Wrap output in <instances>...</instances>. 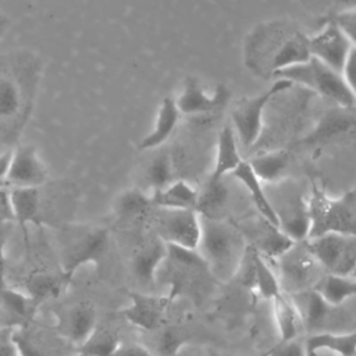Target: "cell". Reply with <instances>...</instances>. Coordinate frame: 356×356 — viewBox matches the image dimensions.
<instances>
[{
    "instance_id": "1",
    "label": "cell",
    "mask_w": 356,
    "mask_h": 356,
    "mask_svg": "<svg viewBox=\"0 0 356 356\" xmlns=\"http://www.w3.org/2000/svg\"><path fill=\"white\" fill-rule=\"evenodd\" d=\"M310 57L309 36L288 22L261 24L246 39V65L263 76L274 78L278 71Z\"/></svg>"
},
{
    "instance_id": "2",
    "label": "cell",
    "mask_w": 356,
    "mask_h": 356,
    "mask_svg": "<svg viewBox=\"0 0 356 356\" xmlns=\"http://www.w3.org/2000/svg\"><path fill=\"white\" fill-rule=\"evenodd\" d=\"M39 82V64L32 54L15 53L0 60V127L4 142L17 140L29 118Z\"/></svg>"
},
{
    "instance_id": "3",
    "label": "cell",
    "mask_w": 356,
    "mask_h": 356,
    "mask_svg": "<svg viewBox=\"0 0 356 356\" xmlns=\"http://www.w3.org/2000/svg\"><path fill=\"white\" fill-rule=\"evenodd\" d=\"M248 249L239 225L224 218L200 217V238L196 250L216 280L228 281L239 271Z\"/></svg>"
},
{
    "instance_id": "4",
    "label": "cell",
    "mask_w": 356,
    "mask_h": 356,
    "mask_svg": "<svg viewBox=\"0 0 356 356\" xmlns=\"http://www.w3.org/2000/svg\"><path fill=\"white\" fill-rule=\"evenodd\" d=\"M307 206L310 217L309 239L324 234L356 236V188L341 197H331L317 184H313Z\"/></svg>"
},
{
    "instance_id": "5",
    "label": "cell",
    "mask_w": 356,
    "mask_h": 356,
    "mask_svg": "<svg viewBox=\"0 0 356 356\" xmlns=\"http://www.w3.org/2000/svg\"><path fill=\"white\" fill-rule=\"evenodd\" d=\"M275 78H284L291 81L293 85L305 86L310 92L334 102L339 107L356 108L355 99L342 74L314 57L278 71L273 79Z\"/></svg>"
},
{
    "instance_id": "6",
    "label": "cell",
    "mask_w": 356,
    "mask_h": 356,
    "mask_svg": "<svg viewBox=\"0 0 356 356\" xmlns=\"http://www.w3.org/2000/svg\"><path fill=\"white\" fill-rule=\"evenodd\" d=\"M293 83L284 78H275L274 82L261 93L241 99L231 110V125L243 150L252 149L263 131V115L267 104L280 93L289 90Z\"/></svg>"
},
{
    "instance_id": "7",
    "label": "cell",
    "mask_w": 356,
    "mask_h": 356,
    "mask_svg": "<svg viewBox=\"0 0 356 356\" xmlns=\"http://www.w3.org/2000/svg\"><path fill=\"white\" fill-rule=\"evenodd\" d=\"M273 263L277 266L275 273L281 289L288 295L314 289L324 274H327L310 252L306 241L293 243Z\"/></svg>"
},
{
    "instance_id": "8",
    "label": "cell",
    "mask_w": 356,
    "mask_h": 356,
    "mask_svg": "<svg viewBox=\"0 0 356 356\" xmlns=\"http://www.w3.org/2000/svg\"><path fill=\"white\" fill-rule=\"evenodd\" d=\"M110 248V234L104 227L75 228L61 253L60 273L71 282L75 273L88 264L99 266Z\"/></svg>"
},
{
    "instance_id": "9",
    "label": "cell",
    "mask_w": 356,
    "mask_h": 356,
    "mask_svg": "<svg viewBox=\"0 0 356 356\" xmlns=\"http://www.w3.org/2000/svg\"><path fill=\"white\" fill-rule=\"evenodd\" d=\"M278 185L282 189L275 192V197L270 203L277 214L280 229L293 242L307 241L310 234L307 199L292 185H284V181Z\"/></svg>"
},
{
    "instance_id": "10",
    "label": "cell",
    "mask_w": 356,
    "mask_h": 356,
    "mask_svg": "<svg viewBox=\"0 0 356 356\" xmlns=\"http://www.w3.org/2000/svg\"><path fill=\"white\" fill-rule=\"evenodd\" d=\"M306 243L325 273L350 275L356 268V236L324 234Z\"/></svg>"
},
{
    "instance_id": "11",
    "label": "cell",
    "mask_w": 356,
    "mask_h": 356,
    "mask_svg": "<svg viewBox=\"0 0 356 356\" xmlns=\"http://www.w3.org/2000/svg\"><path fill=\"white\" fill-rule=\"evenodd\" d=\"M159 238L165 243L196 249L200 238V216L186 209H159Z\"/></svg>"
},
{
    "instance_id": "12",
    "label": "cell",
    "mask_w": 356,
    "mask_h": 356,
    "mask_svg": "<svg viewBox=\"0 0 356 356\" xmlns=\"http://www.w3.org/2000/svg\"><path fill=\"white\" fill-rule=\"evenodd\" d=\"M49 179V171L32 145H18L11 150L7 175L0 188H39Z\"/></svg>"
},
{
    "instance_id": "13",
    "label": "cell",
    "mask_w": 356,
    "mask_h": 356,
    "mask_svg": "<svg viewBox=\"0 0 356 356\" xmlns=\"http://www.w3.org/2000/svg\"><path fill=\"white\" fill-rule=\"evenodd\" d=\"M129 303L121 310V316L134 327L147 332H154L164 325L165 313L172 299L145 292L131 291Z\"/></svg>"
},
{
    "instance_id": "14",
    "label": "cell",
    "mask_w": 356,
    "mask_h": 356,
    "mask_svg": "<svg viewBox=\"0 0 356 356\" xmlns=\"http://www.w3.org/2000/svg\"><path fill=\"white\" fill-rule=\"evenodd\" d=\"M352 47L350 40L334 21L309 38L310 56L338 72H342Z\"/></svg>"
},
{
    "instance_id": "15",
    "label": "cell",
    "mask_w": 356,
    "mask_h": 356,
    "mask_svg": "<svg viewBox=\"0 0 356 356\" xmlns=\"http://www.w3.org/2000/svg\"><path fill=\"white\" fill-rule=\"evenodd\" d=\"M242 274V282L249 289L259 293L266 300H273L282 289L271 261L261 256L252 245L248 243V249L238 274Z\"/></svg>"
},
{
    "instance_id": "16",
    "label": "cell",
    "mask_w": 356,
    "mask_h": 356,
    "mask_svg": "<svg viewBox=\"0 0 356 356\" xmlns=\"http://www.w3.org/2000/svg\"><path fill=\"white\" fill-rule=\"evenodd\" d=\"M229 100V90L218 85L213 92H207L202 83L189 76L185 79L179 95L175 97L177 107L182 115H204L214 113Z\"/></svg>"
},
{
    "instance_id": "17",
    "label": "cell",
    "mask_w": 356,
    "mask_h": 356,
    "mask_svg": "<svg viewBox=\"0 0 356 356\" xmlns=\"http://www.w3.org/2000/svg\"><path fill=\"white\" fill-rule=\"evenodd\" d=\"M97 328V313L92 303L76 302L58 314V331L71 343L81 346Z\"/></svg>"
},
{
    "instance_id": "18",
    "label": "cell",
    "mask_w": 356,
    "mask_h": 356,
    "mask_svg": "<svg viewBox=\"0 0 356 356\" xmlns=\"http://www.w3.org/2000/svg\"><path fill=\"white\" fill-rule=\"evenodd\" d=\"M14 218L18 224L25 245L28 246V225H40L42 217V192L39 188H11L10 189Z\"/></svg>"
},
{
    "instance_id": "19",
    "label": "cell",
    "mask_w": 356,
    "mask_h": 356,
    "mask_svg": "<svg viewBox=\"0 0 356 356\" xmlns=\"http://www.w3.org/2000/svg\"><path fill=\"white\" fill-rule=\"evenodd\" d=\"M291 296L300 312L303 327L310 331V334L320 332L327 323H331L334 320L339 309L325 302L314 289Z\"/></svg>"
},
{
    "instance_id": "20",
    "label": "cell",
    "mask_w": 356,
    "mask_h": 356,
    "mask_svg": "<svg viewBox=\"0 0 356 356\" xmlns=\"http://www.w3.org/2000/svg\"><path fill=\"white\" fill-rule=\"evenodd\" d=\"M303 345L307 356H318L323 352L335 356H356V330L313 332Z\"/></svg>"
},
{
    "instance_id": "21",
    "label": "cell",
    "mask_w": 356,
    "mask_h": 356,
    "mask_svg": "<svg viewBox=\"0 0 356 356\" xmlns=\"http://www.w3.org/2000/svg\"><path fill=\"white\" fill-rule=\"evenodd\" d=\"M167 257V243L156 238L140 246L132 256L131 268L135 278L145 285L153 284L157 280L159 271Z\"/></svg>"
},
{
    "instance_id": "22",
    "label": "cell",
    "mask_w": 356,
    "mask_h": 356,
    "mask_svg": "<svg viewBox=\"0 0 356 356\" xmlns=\"http://www.w3.org/2000/svg\"><path fill=\"white\" fill-rule=\"evenodd\" d=\"M242 161L243 159L235 131L231 124H225L218 134L214 164L209 179H224L228 174H232Z\"/></svg>"
},
{
    "instance_id": "23",
    "label": "cell",
    "mask_w": 356,
    "mask_h": 356,
    "mask_svg": "<svg viewBox=\"0 0 356 356\" xmlns=\"http://www.w3.org/2000/svg\"><path fill=\"white\" fill-rule=\"evenodd\" d=\"M181 115L182 114L177 107L175 99L170 96L164 97L159 106L153 128L140 139L138 147L140 150H152L160 147L175 131Z\"/></svg>"
},
{
    "instance_id": "24",
    "label": "cell",
    "mask_w": 356,
    "mask_h": 356,
    "mask_svg": "<svg viewBox=\"0 0 356 356\" xmlns=\"http://www.w3.org/2000/svg\"><path fill=\"white\" fill-rule=\"evenodd\" d=\"M252 238L253 242L249 245H252L261 256H264L270 261L277 260L293 243H296L289 236H286L278 227L273 225L261 216L254 222V227L252 229Z\"/></svg>"
},
{
    "instance_id": "25",
    "label": "cell",
    "mask_w": 356,
    "mask_h": 356,
    "mask_svg": "<svg viewBox=\"0 0 356 356\" xmlns=\"http://www.w3.org/2000/svg\"><path fill=\"white\" fill-rule=\"evenodd\" d=\"M273 316L281 342L295 341L305 330L300 312L291 295L281 292L271 300Z\"/></svg>"
},
{
    "instance_id": "26",
    "label": "cell",
    "mask_w": 356,
    "mask_h": 356,
    "mask_svg": "<svg viewBox=\"0 0 356 356\" xmlns=\"http://www.w3.org/2000/svg\"><path fill=\"white\" fill-rule=\"evenodd\" d=\"M356 128V114L352 108L341 107V110H330L325 113L316 128L302 140L305 145H316L342 135Z\"/></svg>"
},
{
    "instance_id": "27",
    "label": "cell",
    "mask_w": 356,
    "mask_h": 356,
    "mask_svg": "<svg viewBox=\"0 0 356 356\" xmlns=\"http://www.w3.org/2000/svg\"><path fill=\"white\" fill-rule=\"evenodd\" d=\"M231 175L238 182H241V185L246 189V192L252 197V200H253L257 211L260 213V216L264 220H267L268 222H271L273 225L278 227V218H277V214H275V211H274V209L270 203V199H268V195L264 189V185L260 181V178L254 174L250 164L246 160H243L235 168V171Z\"/></svg>"
},
{
    "instance_id": "28",
    "label": "cell",
    "mask_w": 356,
    "mask_h": 356,
    "mask_svg": "<svg viewBox=\"0 0 356 356\" xmlns=\"http://www.w3.org/2000/svg\"><path fill=\"white\" fill-rule=\"evenodd\" d=\"M199 189L182 179L172 181L165 188L150 193L153 206L157 209L195 210Z\"/></svg>"
},
{
    "instance_id": "29",
    "label": "cell",
    "mask_w": 356,
    "mask_h": 356,
    "mask_svg": "<svg viewBox=\"0 0 356 356\" xmlns=\"http://www.w3.org/2000/svg\"><path fill=\"white\" fill-rule=\"evenodd\" d=\"M70 285V281L58 271L47 273V271H35L29 274L24 282L25 292L40 305L43 300L58 298Z\"/></svg>"
},
{
    "instance_id": "30",
    "label": "cell",
    "mask_w": 356,
    "mask_h": 356,
    "mask_svg": "<svg viewBox=\"0 0 356 356\" xmlns=\"http://www.w3.org/2000/svg\"><path fill=\"white\" fill-rule=\"evenodd\" d=\"M229 188L224 179L211 181L207 178L204 186L197 193V202L195 211L200 217L222 218L221 213L228 204Z\"/></svg>"
},
{
    "instance_id": "31",
    "label": "cell",
    "mask_w": 356,
    "mask_h": 356,
    "mask_svg": "<svg viewBox=\"0 0 356 356\" xmlns=\"http://www.w3.org/2000/svg\"><path fill=\"white\" fill-rule=\"evenodd\" d=\"M263 184H278L284 181L289 168V153L286 150H271L248 161Z\"/></svg>"
},
{
    "instance_id": "32",
    "label": "cell",
    "mask_w": 356,
    "mask_h": 356,
    "mask_svg": "<svg viewBox=\"0 0 356 356\" xmlns=\"http://www.w3.org/2000/svg\"><path fill=\"white\" fill-rule=\"evenodd\" d=\"M314 291L330 305L341 307L349 299L356 298V278L327 273L318 281Z\"/></svg>"
},
{
    "instance_id": "33",
    "label": "cell",
    "mask_w": 356,
    "mask_h": 356,
    "mask_svg": "<svg viewBox=\"0 0 356 356\" xmlns=\"http://www.w3.org/2000/svg\"><path fill=\"white\" fill-rule=\"evenodd\" d=\"M154 207L150 195L140 189H128L114 202V213L120 220L132 221L145 217Z\"/></svg>"
},
{
    "instance_id": "34",
    "label": "cell",
    "mask_w": 356,
    "mask_h": 356,
    "mask_svg": "<svg viewBox=\"0 0 356 356\" xmlns=\"http://www.w3.org/2000/svg\"><path fill=\"white\" fill-rule=\"evenodd\" d=\"M0 302L6 312L24 323H29L38 309V303L25 292L17 288L0 286Z\"/></svg>"
},
{
    "instance_id": "35",
    "label": "cell",
    "mask_w": 356,
    "mask_h": 356,
    "mask_svg": "<svg viewBox=\"0 0 356 356\" xmlns=\"http://www.w3.org/2000/svg\"><path fill=\"white\" fill-rule=\"evenodd\" d=\"M154 341V349H150L156 356H179L188 346V335L177 325H163L159 328Z\"/></svg>"
},
{
    "instance_id": "36",
    "label": "cell",
    "mask_w": 356,
    "mask_h": 356,
    "mask_svg": "<svg viewBox=\"0 0 356 356\" xmlns=\"http://www.w3.org/2000/svg\"><path fill=\"white\" fill-rule=\"evenodd\" d=\"M120 345L121 341L114 331L97 325L93 334L79 346V353L83 356H113Z\"/></svg>"
},
{
    "instance_id": "37",
    "label": "cell",
    "mask_w": 356,
    "mask_h": 356,
    "mask_svg": "<svg viewBox=\"0 0 356 356\" xmlns=\"http://www.w3.org/2000/svg\"><path fill=\"white\" fill-rule=\"evenodd\" d=\"M145 181L152 189L150 193L157 192L163 188H165L168 184L174 181L172 178V159L167 152L159 153L152 159L149 163L146 172H145Z\"/></svg>"
},
{
    "instance_id": "38",
    "label": "cell",
    "mask_w": 356,
    "mask_h": 356,
    "mask_svg": "<svg viewBox=\"0 0 356 356\" xmlns=\"http://www.w3.org/2000/svg\"><path fill=\"white\" fill-rule=\"evenodd\" d=\"M18 356H53L42 348L24 328H14L11 332Z\"/></svg>"
},
{
    "instance_id": "39",
    "label": "cell",
    "mask_w": 356,
    "mask_h": 356,
    "mask_svg": "<svg viewBox=\"0 0 356 356\" xmlns=\"http://www.w3.org/2000/svg\"><path fill=\"white\" fill-rule=\"evenodd\" d=\"M332 21L346 35L353 47H356V8L338 13Z\"/></svg>"
},
{
    "instance_id": "40",
    "label": "cell",
    "mask_w": 356,
    "mask_h": 356,
    "mask_svg": "<svg viewBox=\"0 0 356 356\" xmlns=\"http://www.w3.org/2000/svg\"><path fill=\"white\" fill-rule=\"evenodd\" d=\"M266 356H307L305 345L298 339L289 342H281L280 345L270 349Z\"/></svg>"
},
{
    "instance_id": "41",
    "label": "cell",
    "mask_w": 356,
    "mask_h": 356,
    "mask_svg": "<svg viewBox=\"0 0 356 356\" xmlns=\"http://www.w3.org/2000/svg\"><path fill=\"white\" fill-rule=\"evenodd\" d=\"M341 74L356 103V47H352Z\"/></svg>"
},
{
    "instance_id": "42",
    "label": "cell",
    "mask_w": 356,
    "mask_h": 356,
    "mask_svg": "<svg viewBox=\"0 0 356 356\" xmlns=\"http://www.w3.org/2000/svg\"><path fill=\"white\" fill-rule=\"evenodd\" d=\"M7 222H15L10 189L0 188V227Z\"/></svg>"
},
{
    "instance_id": "43",
    "label": "cell",
    "mask_w": 356,
    "mask_h": 356,
    "mask_svg": "<svg viewBox=\"0 0 356 356\" xmlns=\"http://www.w3.org/2000/svg\"><path fill=\"white\" fill-rule=\"evenodd\" d=\"M113 356H156L147 346L142 343H122Z\"/></svg>"
},
{
    "instance_id": "44",
    "label": "cell",
    "mask_w": 356,
    "mask_h": 356,
    "mask_svg": "<svg viewBox=\"0 0 356 356\" xmlns=\"http://www.w3.org/2000/svg\"><path fill=\"white\" fill-rule=\"evenodd\" d=\"M11 332L13 330H0V356H18Z\"/></svg>"
},
{
    "instance_id": "45",
    "label": "cell",
    "mask_w": 356,
    "mask_h": 356,
    "mask_svg": "<svg viewBox=\"0 0 356 356\" xmlns=\"http://www.w3.org/2000/svg\"><path fill=\"white\" fill-rule=\"evenodd\" d=\"M10 160H11V150H6V152L0 153V186L7 175Z\"/></svg>"
},
{
    "instance_id": "46",
    "label": "cell",
    "mask_w": 356,
    "mask_h": 356,
    "mask_svg": "<svg viewBox=\"0 0 356 356\" xmlns=\"http://www.w3.org/2000/svg\"><path fill=\"white\" fill-rule=\"evenodd\" d=\"M331 1L337 7L338 13L349 11V10H355L356 8V0H331Z\"/></svg>"
},
{
    "instance_id": "47",
    "label": "cell",
    "mask_w": 356,
    "mask_h": 356,
    "mask_svg": "<svg viewBox=\"0 0 356 356\" xmlns=\"http://www.w3.org/2000/svg\"><path fill=\"white\" fill-rule=\"evenodd\" d=\"M1 228V227H0ZM4 236L1 235V229H0V286L4 285L3 277H4Z\"/></svg>"
},
{
    "instance_id": "48",
    "label": "cell",
    "mask_w": 356,
    "mask_h": 356,
    "mask_svg": "<svg viewBox=\"0 0 356 356\" xmlns=\"http://www.w3.org/2000/svg\"><path fill=\"white\" fill-rule=\"evenodd\" d=\"M8 25H10V18L0 11V39L4 36V33L7 32L8 29Z\"/></svg>"
},
{
    "instance_id": "49",
    "label": "cell",
    "mask_w": 356,
    "mask_h": 356,
    "mask_svg": "<svg viewBox=\"0 0 356 356\" xmlns=\"http://www.w3.org/2000/svg\"><path fill=\"white\" fill-rule=\"evenodd\" d=\"M350 275H352V277H355V278H356V268H355V270H353V271H352V274H350Z\"/></svg>"
},
{
    "instance_id": "50",
    "label": "cell",
    "mask_w": 356,
    "mask_h": 356,
    "mask_svg": "<svg viewBox=\"0 0 356 356\" xmlns=\"http://www.w3.org/2000/svg\"><path fill=\"white\" fill-rule=\"evenodd\" d=\"M184 350H185V349H184ZM184 350L181 352V355H179V356H185V352H184Z\"/></svg>"
},
{
    "instance_id": "51",
    "label": "cell",
    "mask_w": 356,
    "mask_h": 356,
    "mask_svg": "<svg viewBox=\"0 0 356 356\" xmlns=\"http://www.w3.org/2000/svg\"><path fill=\"white\" fill-rule=\"evenodd\" d=\"M78 356H83V355H81V353H79V355H78Z\"/></svg>"
},
{
    "instance_id": "52",
    "label": "cell",
    "mask_w": 356,
    "mask_h": 356,
    "mask_svg": "<svg viewBox=\"0 0 356 356\" xmlns=\"http://www.w3.org/2000/svg\"><path fill=\"white\" fill-rule=\"evenodd\" d=\"M261 356H266V353H264V355H261Z\"/></svg>"
}]
</instances>
